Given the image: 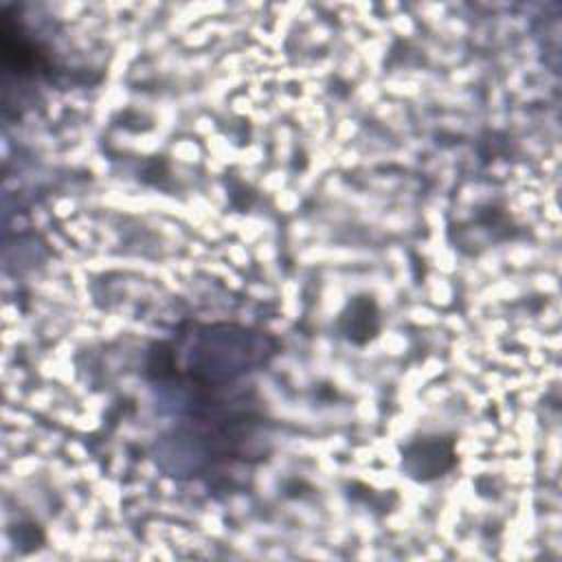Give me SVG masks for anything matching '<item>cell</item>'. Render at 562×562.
Masks as SVG:
<instances>
[{"label":"cell","mask_w":562,"mask_h":562,"mask_svg":"<svg viewBox=\"0 0 562 562\" xmlns=\"http://www.w3.org/2000/svg\"><path fill=\"white\" fill-rule=\"evenodd\" d=\"M340 334L353 345H367L380 331V312L371 296H353L340 314Z\"/></svg>","instance_id":"cell-2"},{"label":"cell","mask_w":562,"mask_h":562,"mask_svg":"<svg viewBox=\"0 0 562 562\" xmlns=\"http://www.w3.org/2000/svg\"><path fill=\"white\" fill-rule=\"evenodd\" d=\"M457 463L454 441L443 437L415 439L402 457V470L415 481H432L450 472Z\"/></svg>","instance_id":"cell-1"}]
</instances>
